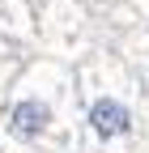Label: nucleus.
I'll return each mask as SVG.
<instances>
[{
	"instance_id": "7ed1b4c3",
	"label": "nucleus",
	"mask_w": 149,
	"mask_h": 153,
	"mask_svg": "<svg viewBox=\"0 0 149 153\" xmlns=\"http://www.w3.org/2000/svg\"><path fill=\"white\" fill-rule=\"evenodd\" d=\"M43 34L55 51H85L89 34H94V22H89L85 0H43Z\"/></svg>"
},
{
	"instance_id": "f257e3e1",
	"label": "nucleus",
	"mask_w": 149,
	"mask_h": 153,
	"mask_svg": "<svg viewBox=\"0 0 149 153\" xmlns=\"http://www.w3.org/2000/svg\"><path fill=\"white\" fill-rule=\"evenodd\" d=\"M72 89L64 81V72L55 64H39L30 68V76L17 85L13 102L4 111V123H9V136H17L22 145H43L55 136V128L64 123V111H68Z\"/></svg>"
},
{
	"instance_id": "f03ea898",
	"label": "nucleus",
	"mask_w": 149,
	"mask_h": 153,
	"mask_svg": "<svg viewBox=\"0 0 149 153\" xmlns=\"http://www.w3.org/2000/svg\"><path fill=\"white\" fill-rule=\"evenodd\" d=\"M85 132L94 145H124L136 132V111L132 98L119 94V85H89L85 89Z\"/></svg>"
}]
</instances>
